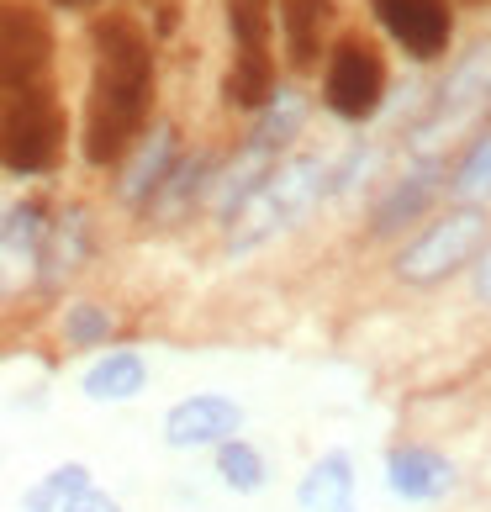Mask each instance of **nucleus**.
Segmentation results:
<instances>
[{
  "instance_id": "obj_1",
  "label": "nucleus",
  "mask_w": 491,
  "mask_h": 512,
  "mask_svg": "<svg viewBox=\"0 0 491 512\" xmlns=\"http://www.w3.org/2000/svg\"><path fill=\"white\" fill-rule=\"evenodd\" d=\"M154 106V43L127 11L90 22V90L80 148L90 164H117L148 127Z\"/></svg>"
},
{
  "instance_id": "obj_2",
  "label": "nucleus",
  "mask_w": 491,
  "mask_h": 512,
  "mask_svg": "<svg viewBox=\"0 0 491 512\" xmlns=\"http://www.w3.org/2000/svg\"><path fill=\"white\" fill-rule=\"evenodd\" d=\"M328 191V164L317 154H296V159H280L270 175L259 180V191L238 206L228 217V249L233 254H249L259 243H270L275 233H286L296 217H307V206Z\"/></svg>"
},
{
  "instance_id": "obj_3",
  "label": "nucleus",
  "mask_w": 491,
  "mask_h": 512,
  "mask_svg": "<svg viewBox=\"0 0 491 512\" xmlns=\"http://www.w3.org/2000/svg\"><path fill=\"white\" fill-rule=\"evenodd\" d=\"M59 148H64L59 96L43 80L11 90L6 106H0V164L11 175H43V169L59 164Z\"/></svg>"
},
{
  "instance_id": "obj_4",
  "label": "nucleus",
  "mask_w": 491,
  "mask_h": 512,
  "mask_svg": "<svg viewBox=\"0 0 491 512\" xmlns=\"http://www.w3.org/2000/svg\"><path fill=\"white\" fill-rule=\"evenodd\" d=\"M275 0H228V22H233V74L222 85V96L243 111H259L275 96V64H270V32H275Z\"/></svg>"
},
{
  "instance_id": "obj_5",
  "label": "nucleus",
  "mask_w": 491,
  "mask_h": 512,
  "mask_svg": "<svg viewBox=\"0 0 491 512\" xmlns=\"http://www.w3.org/2000/svg\"><path fill=\"white\" fill-rule=\"evenodd\" d=\"M386 101V59L375 53L370 37L344 32L328 53L323 74V106L344 122H370Z\"/></svg>"
},
{
  "instance_id": "obj_6",
  "label": "nucleus",
  "mask_w": 491,
  "mask_h": 512,
  "mask_svg": "<svg viewBox=\"0 0 491 512\" xmlns=\"http://www.w3.org/2000/svg\"><path fill=\"white\" fill-rule=\"evenodd\" d=\"M486 238V212L481 206H455L449 217L428 222V233L418 243H407L402 259H396V275L407 280V286H433V280L455 275L460 264L481 249Z\"/></svg>"
},
{
  "instance_id": "obj_7",
  "label": "nucleus",
  "mask_w": 491,
  "mask_h": 512,
  "mask_svg": "<svg viewBox=\"0 0 491 512\" xmlns=\"http://www.w3.org/2000/svg\"><path fill=\"white\" fill-rule=\"evenodd\" d=\"M243 433V407L222 391H196L180 396L164 412V444L169 449H217Z\"/></svg>"
},
{
  "instance_id": "obj_8",
  "label": "nucleus",
  "mask_w": 491,
  "mask_h": 512,
  "mask_svg": "<svg viewBox=\"0 0 491 512\" xmlns=\"http://www.w3.org/2000/svg\"><path fill=\"white\" fill-rule=\"evenodd\" d=\"M486 96H491V48H476L455 74H449L439 106H433V117L418 127V138H412V143H418V148L444 143L449 132H460V127L470 122V111L486 106Z\"/></svg>"
},
{
  "instance_id": "obj_9",
  "label": "nucleus",
  "mask_w": 491,
  "mask_h": 512,
  "mask_svg": "<svg viewBox=\"0 0 491 512\" xmlns=\"http://www.w3.org/2000/svg\"><path fill=\"white\" fill-rule=\"evenodd\" d=\"M375 16L412 59H439L449 48V32H455L449 0H375Z\"/></svg>"
},
{
  "instance_id": "obj_10",
  "label": "nucleus",
  "mask_w": 491,
  "mask_h": 512,
  "mask_svg": "<svg viewBox=\"0 0 491 512\" xmlns=\"http://www.w3.org/2000/svg\"><path fill=\"white\" fill-rule=\"evenodd\" d=\"M386 486L402 502H439L460 486V470L449 454L428 449V444H402L386 454Z\"/></svg>"
},
{
  "instance_id": "obj_11",
  "label": "nucleus",
  "mask_w": 491,
  "mask_h": 512,
  "mask_svg": "<svg viewBox=\"0 0 491 512\" xmlns=\"http://www.w3.org/2000/svg\"><path fill=\"white\" fill-rule=\"evenodd\" d=\"M127 169H122V185H117V196L127 206H143V201H154L164 191V180H169V169H175V154H180V138H175V127H154V132H143L138 143L127 148Z\"/></svg>"
},
{
  "instance_id": "obj_12",
  "label": "nucleus",
  "mask_w": 491,
  "mask_h": 512,
  "mask_svg": "<svg viewBox=\"0 0 491 512\" xmlns=\"http://www.w3.org/2000/svg\"><path fill=\"white\" fill-rule=\"evenodd\" d=\"M43 238H48V212L37 201H16L0 212V286H16V280L32 275Z\"/></svg>"
},
{
  "instance_id": "obj_13",
  "label": "nucleus",
  "mask_w": 491,
  "mask_h": 512,
  "mask_svg": "<svg viewBox=\"0 0 491 512\" xmlns=\"http://www.w3.org/2000/svg\"><path fill=\"white\" fill-rule=\"evenodd\" d=\"M80 391H85V402H96V407L138 402L148 391V359L138 349H106L101 359H90V370L80 375Z\"/></svg>"
},
{
  "instance_id": "obj_14",
  "label": "nucleus",
  "mask_w": 491,
  "mask_h": 512,
  "mask_svg": "<svg viewBox=\"0 0 491 512\" xmlns=\"http://www.w3.org/2000/svg\"><path fill=\"white\" fill-rule=\"evenodd\" d=\"M301 512H354V460L349 449H328L307 465V476L296 486Z\"/></svg>"
},
{
  "instance_id": "obj_15",
  "label": "nucleus",
  "mask_w": 491,
  "mask_h": 512,
  "mask_svg": "<svg viewBox=\"0 0 491 512\" xmlns=\"http://www.w3.org/2000/svg\"><path fill=\"white\" fill-rule=\"evenodd\" d=\"M439 180H444V169L423 159L412 175H402L391 185V196L375 206V233H396V227H407V222H418L423 217V206L439 196Z\"/></svg>"
},
{
  "instance_id": "obj_16",
  "label": "nucleus",
  "mask_w": 491,
  "mask_h": 512,
  "mask_svg": "<svg viewBox=\"0 0 491 512\" xmlns=\"http://www.w3.org/2000/svg\"><path fill=\"white\" fill-rule=\"evenodd\" d=\"M90 254V227H85V212H69L59 222H48V238H43V254H37V264H43V280H64L69 270H80V259Z\"/></svg>"
},
{
  "instance_id": "obj_17",
  "label": "nucleus",
  "mask_w": 491,
  "mask_h": 512,
  "mask_svg": "<svg viewBox=\"0 0 491 512\" xmlns=\"http://www.w3.org/2000/svg\"><path fill=\"white\" fill-rule=\"evenodd\" d=\"M328 16H333V0H280V32H286L291 64L317 59V37H323Z\"/></svg>"
},
{
  "instance_id": "obj_18",
  "label": "nucleus",
  "mask_w": 491,
  "mask_h": 512,
  "mask_svg": "<svg viewBox=\"0 0 491 512\" xmlns=\"http://www.w3.org/2000/svg\"><path fill=\"white\" fill-rule=\"evenodd\" d=\"M301 117H307V101H301L296 90H280V85H275V96L259 106V122H254V132H249V143H259V148H270V154H280V148L296 138Z\"/></svg>"
},
{
  "instance_id": "obj_19",
  "label": "nucleus",
  "mask_w": 491,
  "mask_h": 512,
  "mask_svg": "<svg viewBox=\"0 0 491 512\" xmlns=\"http://www.w3.org/2000/svg\"><path fill=\"white\" fill-rule=\"evenodd\" d=\"M217 476L228 491H238V497H254V491H264V481H270V465H264V454L238 433V439L217 444Z\"/></svg>"
},
{
  "instance_id": "obj_20",
  "label": "nucleus",
  "mask_w": 491,
  "mask_h": 512,
  "mask_svg": "<svg viewBox=\"0 0 491 512\" xmlns=\"http://www.w3.org/2000/svg\"><path fill=\"white\" fill-rule=\"evenodd\" d=\"M85 486H96V481H90V465L64 460V465H53L48 476L22 497V512H64V502H69V497H80Z\"/></svg>"
},
{
  "instance_id": "obj_21",
  "label": "nucleus",
  "mask_w": 491,
  "mask_h": 512,
  "mask_svg": "<svg viewBox=\"0 0 491 512\" xmlns=\"http://www.w3.org/2000/svg\"><path fill=\"white\" fill-rule=\"evenodd\" d=\"M59 333H64L69 349H101V344H111V333H117V317H111V307H101V301H69Z\"/></svg>"
},
{
  "instance_id": "obj_22",
  "label": "nucleus",
  "mask_w": 491,
  "mask_h": 512,
  "mask_svg": "<svg viewBox=\"0 0 491 512\" xmlns=\"http://www.w3.org/2000/svg\"><path fill=\"white\" fill-rule=\"evenodd\" d=\"M449 191H455L465 206H476L481 196H491V132H486V138H476V148L460 159L455 180H449Z\"/></svg>"
},
{
  "instance_id": "obj_23",
  "label": "nucleus",
  "mask_w": 491,
  "mask_h": 512,
  "mask_svg": "<svg viewBox=\"0 0 491 512\" xmlns=\"http://www.w3.org/2000/svg\"><path fill=\"white\" fill-rule=\"evenodd\" d=\"M64 512H122V502L111 497V491H101V486H85L80 497L64 502Z\"/></svg>"
},
{
  "instance_id": "obj_24",
  "label": "nucleus",
  "mask_w": 491,
  "mask_h": 512,
  "mask_svg": "<svg viewBox=\"0 0 491 512\" xmlns=\"http://www.w3.org/2000/svg\"><path fill=\"white\" fill-rule=\"evenodd\" d=\"M476 296L486 301V307H491V254L476 264Z\"/></svg>"
},
{
  "instance_id": "obj_25",
  "label": "nucleus",
  "mask_w": 491,
  "mask_h": 512,
  "mask_svg": "<svg viewBox=\"0 0 491 512\" xmlns=\"http://www.w3.org/2000/svg\"><path fill=\"white\" fill-rule=\"evenodd\" d=\"M59 6H85V0H59Z\"/></svg>"
},
{
  "instance_id": "obj_26",
  "label": "nucleus",
  "mask_w": 491,
  "mask_h": 512,
  "mask_svg": "<svg viewBox=\"0 0 491 512\" xmlns=\"http://www.w3.org/2000/svg\"><path fill=\"white\" fill-rule=\"evenodd\" d=\"M486 106H491V96H486Z\"/></svg>"
}]
</instances>
